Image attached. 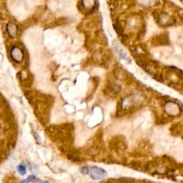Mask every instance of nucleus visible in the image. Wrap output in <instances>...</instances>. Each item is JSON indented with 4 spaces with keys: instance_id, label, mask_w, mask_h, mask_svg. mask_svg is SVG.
I'll return each instance as SVG.
<instances>
[{
    "instance_id": "7",
    "label": "nucleus",
    "mask_w": 183,
    "mask_h": 183,
    "mask_svg": "<svg viewBox=\"0 0 183 183\" xmlns=\"http://www.w3.org/2000/svg\"><path fill=\"white\" fill-rule=\"evenodd\" d=\"M42 183H49V182H47V181H44V182H42Z\"/></svg>"
},
{
    "instance_id": "6",
    "label": "nucleus",
    "mask_w": 183,
    "mask_h": 183,
    "mask_svg": "<svg viewBox=\"0 0 183 183\" xmlns=\"http://www.w3.org/2000/svg\"><path fill=\"white\" fill-rule=\"evenodd\" d=\"M81 171L84 175H88V174H89V169H88L87 167H82V169Z\"/></svg>"
},
{
    "instance_id": "3",
    "label": "nucleus",
    "mask_w": 183,
    "mask_h": 183,
    "mask_svg": "<svg viewBox=\"0 0 183 183\" xmlns=\"http://www.w3.org/2000/svg\"><path fill=\"white\" fill-rule=\"evenodd\" d=\"M6 32H7L8 35L10 36L11 38H14L16 37L17 32H18V27L16 24L13 22H10L7 23V25L6 26Z\"/></svg>"
},
{
    "instance_id": "4",
    "label": "nucleus",
    "mask_w": 183,
    "mask_h": 183,
    "mask_svg": "<svg viewBox=\"0 0 183 183\" xmlns=\"http://www.w3.org/2000/svg\"><path fill=\"white\" fill-rule=\"evenodd\" d=\"M17 171L21 175H25L27 173V168H26V165L24 163H20L18 166H17Z\"/></svg>"
},
{
    "instance_id": "2",
    "label": "nucleus",
    "mask_w": 183,
    "mask_h": 183,
    "mask_svg": "<svg viewBox=\"0 0 183 183\" xmlns=\"http://www.w3.org/2000/svg\"><path fill=\"white\" fill-rule=\"evenodd\" d=\"M89 174L94 180L103 179L107 175L106 171L98 167H92L91 169H89Z\"/></svg>"
},
{
    "instance_id": "1",
    "label": "nucleus",
    "mask_w": 183,
    "mask_h": 183,
    "mask_svg": "<svg viewBox=\"0 0 183 183\" xmlns=\"http://www.w3.org/2000/svg\"><path fill=\"white\" fill-rule=\"evenodd\" d=\"M10 57L17 63H20L24 59V52L20 47L13 46L10 51Z\"/></svg>"
},
{
    "instance_id": "5",
    "label": "nucleus",
    "mask_w": 183,
    "mask_h": 183,
    "mask_svg": "<svg viewBox=\"0 0 183 183\" xmlns=\"http://www.w3.org/2000/svg\"><path fill=\"white\" fill-rule=\"evenodd\" d=\"M83 4H85L86 7H90V6H92L94 4V0H82Z\"/></svg>"
}]
</instances>
